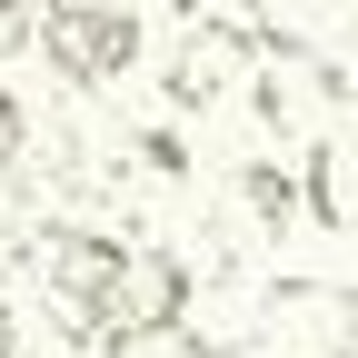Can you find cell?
Listing matches in <instances>:
<instances>
[{
    "label": "cell",
    "mask_w": 358,
    "mask_h": 358,
    "mask_svg": "<svg viewBox=\"0 0 358 358\" xmlns=\"http://www.w3.org/2000/svg\"><path fill=\"white\" fill-rule=\"evenodd\" d=\"M120 259H129V239L90 229V219H60V229H40V249H30L40 299H50L60 329L90 338V348H100V308H110V289H120Z\"/></svg>",
    "instance_id": "6da1fadb"
},
{
    "label": "cell",
    "mask_w": 358,
    "mask_h": 358,
    "mask_svg": "<svg viewBox=\"0 0 358 358\" xmlns=\"http://www.w3.org/2000/svg\"><path fill=\"white\" fill-rule=\"evenodd\" d=\"M30 40H40V60L70 90H100V80H120L140 60V10H129V0H40Z\"/></svg>",
    "instance_id": "7a4b0ae2"
},
{
    "label": "cell",
    "mask_w": 358,
    "mask_h": 358,
    "mask_svg": "<svg viewBox=\"0 0 358 358\" xmlns=\"http://www.w3.org/2000/svg\"><path fill=\"white\" fill-rule=\"evenodd\" d=\"M259 338L289 358H348L358 348V289L338 279H268L259 289Z\"/></svg>",
    "instance_id": "3957f363"
},
{
    "label": "cell",
    "mask_w": 358,
    "mask_h": 358,
    "mask_svg": "<svg viewBox=\"0 0 358 358\" xmlns=\"http://www.w3.org/2000/svg\"><path fill=\"white\" fill-rule=\"evenodd\" d=\"M179 319H189V259H179L169 239H129L120 289H110V308H100V348L150 338V329H179Z\"/></svg>",
    "instance_id": "277c9868"
},
{
    "label": "cell",
    "mask_w": 358,
    "mask_h": 358,
    "mask_svg": "<svg viewBox=\"0 0 358 358\" xmlns=\"http://www.w3.org/2000/svg\"><path fill=\"white\" fill-rule=\"evenodd\" d=\"M249 70H259V30L249 20H189L179 50H169V110H219Z\"/></svg>",
    "instance_id": "5b68a950"
},
{
    "label": "cell",
    "mask_w": 358,
    "mask_h": 358,
    "mask_svg": "<svg viewBox=\"0 0 358 358\" xmlns=\"http://www.w3.org/2000/svg\"><path fill=\"white\" fill-rule=\"evenodd\" d=\"M299 179H308V219H319V229H358V140L348 129H319L308 159H299Z\"/></svg>",
    "instance_id": "8992f818"
},
{
    "label": "cell",
    "mask_w": 358,
    "mask_h": 358,
    "mask_svg": "<svg viewBox=\"0 0 358 358\" xmlns=\"http://www.w3.org/2000/svg\"><path fill=\"white\" fill-rule=\"evenodd\" d=\"M338 20H348V0H259V10H249L259 50H329Z\"/></svg>",
    "instance_id": "52a82bcc"
},
{
    "label": "cell",
    "mask_w": 358,
    "mask_h": 358,
    "mask_svg": "<svg viewBox=\"0 0 358 358\" xmlns=\"http://www.w3.org/2000/svg\"><path fill=\"white\" fill-rule=\"evenodd\" d=\"M239 199H249V219H259V229L279 239L289 219H308V179H299V169H268V159H249V169H239Z\"/></svg>",
    "instance_id": "ba28073f"
},
{
    "label": "cell",
    "mask_w": 358,
    "mask_h": 358,
    "mask_svg": "<svg viewBox=\"0 0 358 358\" xmlns=\"http://www.w3.org/2000/svg\"><path fill=\"white\" fill-rule=\"evenodd\" d=\"M110 358H209V348H199L189 329H150V338H120Z\"/></svg>",
    "instance_id": "9c48e42d"
},
{
    "label": "cell",
    "mask_w": 358,
    "mask_h": 358,
    "mask_svg": "<svg viewBox=\"0 0 358 358\" xmlns=\"http://www.w3.org/2000/svg\"><path fill=\"white\" fill-rule=\"evenodd\" d=\"M20 150H30V110H20V90L0 80V169H10Z\"/></svg>",
    "instance_id": "30bf717a"
},
{
    "label": "cell",
    "mask_w": 358,
    "mask_h": 358,
    "mask_svg": "<svg viewBox=\"0 0 358 358\" xmlns=\"http://www.w3.org/2000/svg\"><path fill=\"white\" fill-rule=\"evenodd\" d=\"M30 20H40L30 0H0V50H20V40H30Z\"/></svg>",
    "instance_id": "8fae6325"
},
{
    "label": "cell",
    "mask_w": 358,
    "mask_h": 358,
    "mask_svg": "<svg viewBox=\"0 0 358 358\" xmlns=\"http://www.w3.org/2000/svg\"><path fill=\"white\" fill-rule=\"evenodd\" d=\"M219 358H289V348H268V338H239V348H219Z\"/></svg>",
    "instance_id": "7c38bea8"
},
{
    "label": "cell",
    "mask_w": 358,
    "mask_h": 358,
    "mask_svg": "<svg viewBox=\"0 0 358 358\" xmlns=\"http://www.w3.org/2000/svg\"><path fill=\"white\" fill-rule=\"evenodd\" d=\"M0 358H20V319H10V308H0Z\"/></svg>",
    "instance_id": "4fadbf2b"
},
{
    "label": "cell",
    "mask_w": 358,
    "mask_h": 358,
    "mask_svg": "<svg viewBox=\"0 0 358 358\" xmlns=\"http://www.w3.org/2000/svg\"><path fill=\"white\" fill-rule=\"evenodd\" d=\"M348 30H358V0H348Z\"/></svg>",
    "instance_id": "5bb4252c"
}]
</instances>
